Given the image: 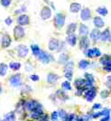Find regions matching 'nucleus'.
<instances>
[{
    "label": "nucleus",
    "mask_w": 111,
    "mask_h": 121,
    "mask_svg": "<svg viewBox=\"0 0 111 121\" xmlns=\"http://www.w3.org/2000/svg\"><path fill=\"white\" fill-rule=\"evenodd\" d=\"M9 82H10V85L15 87V88L20 87L22 85V77H21V74L16 73V74L12 75L10 77V79H9Z\"/></svg>",
    "instance_id": "nucleus-6"
},
{
    "label": "nucleus",
    "mask_w": 111,
    "mask_h": 121,
    "mask_svg": "<svg viewBox=\"0 0 111 121\" xmlns=\"http://www.w3.org/2000/svg\"><path fill=\"white\" fill-rule=\"evenodd\" d=\"M51 0H43V2H45V3H49Z\"/></svg>",
    "instance_id": "nucleus-52"
},
{
    "label": "nucleus",
    "mask_w": 111,
    "mask_h": 121,
    "mask_svg": "<svg viewBox=\"0 0 111 121\" xmlns=\"http://www.w3.org/2000/svg\"><path fill=\"white\" fill-rule=\"evenodd\" d=\"M93 24H94V25L96 26V28H98V29H100V28L105 26V22H104V20L101 18L100 16H95L93 18Z\"/></svg>",
    "instance_id": "nucleus-18"
},
{
    "label": "nucleus",
    "mask_w": 111,
    "mask_h": 121,
    "mask_svg": "<svg viewBox=\"0 0 111 121\" xmlns=\"http://www.w3.org/2000/svg\"><path fill=\"white\" fill-rule=\"evenodd\" d=\"M36 57H37V59L40 60L41 62H43V63H44V64L49 63L51 60H53L52 55H51L50 53H48L47 52L43 51V50H41L40 53L36 56Z\"/></svg>",
    "instance_id": "nucleus-2"
},
{
    "label": "nucleus",
    "mask_w": 111,
    "mask_h": 121,
    "mask_svg": "<svg viewBox=\"0 0 111 121\" xmlns=\"http://www.w3.org/2000/svg\"><path fill=\"white\" fill-rule=\"evenodd\" d=\"M31 50H32V52L34 56H37L41 52L40 47L37 45V44H32L31 45Z\"/></svg>",
    "instance_id": "nucleus-35"
},
{
    "label": "nucleus",
    "mask_w": 111,
    "mask_h": 121,
    "mask_svg": "<svg viewBox=\"0 0 111 121\" xmlns=\"http://www.w3.org/2000/svg\"><path fill=\"white\" fill-rule=\"evenodd\" d=\"M96 11L98 13V15H102V16H107V13H108L107 9L106 7H104V6H99L98 8H97Z\"/></svg>",
    "instance_id": "nucleus-34"
},
{
    "label": "nucleus",
    "mask_w": 111,
    "mask_h": 121,
    "mask_svg": "<svg viewBox=\"0 0 111 121\" xmlns=\"http://www.w3.org/2000/svg\"><path fill=\"white\" fill-rule=\"evenodd\" d=\"M90 65V62L87 60H81L79 62V68L81 69V70H85Z\"/></svg>",
    "instance_id": "nucleus-28"
},
{
    "label": "nucleus",
    "mask_w": 111,
    "mask_h": 121,
    "mask_svg": "<svg viewBox=\"0 0 111 121\" xmlns=\"http://www.w3.org/2000/svg\"><path fill=\"white\" fill-rule=\"evenodd\" d=\"M29 52V49L24 44H20L17 46V54L21 58H25L26 56L28 55Z\"/></svg>",
    "instance_id": "nucleus-10"
},
{
    "label": "nucleus",
    "mask_w": 111,
    "mask_h": 121,
    "mask_svg": "<svg viewBox=\"0 0 111 121\" xmlns=\"http://www.w3.org/2000/svg\"><path fill=\"white\" fill-rule=\"evenodd\" d=\"M76 29H77V24H76V23H71V24H70V25H68L67 30H66V33H67V35L74 34Z\"/></svg>",
    "instance_id": "nucleus-26"
},
{
    "label": "nucleus",
    "mask_w": 111,
    "mask_h": 121,
    "mask_svg": "<svg viewBox=\"0 0 111 121\" xmlns=\"http://www.w3.org/2000/svg\"><path fill=\"white\" fill-rule=\"evenodd\" d=\"M109 95H110V91L108 90H104L100 92V97L102 99H107L109 97Z\"/></svg>",
    "instance_id": "nucleus-38"
},
{
    "label": "nucleus",
    "mask_w": 111,
    "mask_h": 121,
    "mask_svg": "<svg viewBox=\"0 0 111 121\" xmlns=\"http://www.w3.org/2000/svg\"><path fill=\"white\" fill-rule=\"evenodd\" d=\"M100 63L103 66L110 65L111 64V58L109 54H104L100 58Z\"/></svg>",
    "instance_id": "nucleus-24"
},
{
    "label": "nucleus",
    "mask_w": 111,
    "mask_h": 121,
    "mask_svg": "<svg viewBox=\"0 0 111 121\" xmlns=\"http://www.w3.org/2000/svg\"><path fill=\"white\" fill-rule=\"evenodd\" d=\"M23 1H25V0H23Z\"/></svg>",
    "instance_id": "nucleus-54"
},
{
    "label": "nucleus",
    "mask_w": 111,
    "mask_h": 121,
    "mask_svg": "<svg viewBox=\"0 0 111 121\" xmlns=\"http://www.w3.org/2000/svg\"><path fill=\"white\" fill-rule=\"evenodd\" d=\"M0 121H1V120H0Z\"/></svg>",
    "instance_id": "nucleus-56"
},
{
    "label": "nucleus",
    "mask_w": 111,
    "mask_h": 121,
    "mask_svg": "<svg viewBox=\"0 0 111 121\" xmlns=\"http://www.w3.org/2000/svg\"><path fill=\"white\" fill-rule=\"evenodd\" d=\"M55 97H57L58 99H60L62 101H66L67 99H69V96L62 90H59V91H56Z\"/></svg>",
    "instance_id": "nucleus-23"
},
{
    "label": "nucleus",
    "mask_w": 111,
    "mask_h": 121,
    "mask_svg": "<svg viewBox=\"0 0 111 121\" xmlns=\"http://www.w3.org/2000/svg\"><path fill=\"white\" fill-rule=\"evenodd\" d=\"M38 120L39 121H50V117L48 116L47 114H43Z\"/></svg>",
    "instance_id": "nucleus-42"
},
{
    "label": "nucleus",
    "mask_w": 111,
    "mask_h": 121,
    "mask_svg": "<svg viewBox=\"0 0 111 121\" xmlns=\"http://www.w3.org/2000/svg\"><path fill=\"white\" fill-rule=\"evenodd\" d=\"M30 79L33 81H39V76L36 75V74H32V75H30Z\"/></svg>",
    "instance_id": "nucleus-44"
},
{
    "label": "nucleus",
    "mask_w": 111,
    "mask_h": 121,
    "mask_svg": "<svg viewBox=\"0 0 111 121\" xmlns=\"http://www.w3.org/2000/svg\"><path fill=\"white\" fill-rule=\"evenodd\" d=\"M99 36H100V30L98 29V28L93 29L90 34V37L94 43H96L97 41L99 40Z\"/></svg>",
    "instance_id": "nucleus-17"
},
{
    "label": "nucleus",
    "mask_w": 111,
    "mask_h": 121,
    "mask_svg": "<svg viewBox=\"0 0 111 121\" xmlns=\"http://www.w3.org/2000/svg\"><path fill=\"white\" fill-rule=\"evenodd\" d=\"M72 71H65V78L68 80L69 81H71L72 80Z\"/></svg>",
    "instance_id": "nucleus-41"
},
{
    "label": "nucleus",
    "mask_w": 111,
    "mask_h": 121,
    "mask_svg": "<svg viewBox=\"0 0 111 121\" xmlns=\"http://www.w3.org/2000/svg\"><path fill=\"white\" fill-rule=\"evenodd\" d=\"M42 115H43V114H42ZM42 115H41V114H38V113H35V112H32V114H31V118H33V119H39Z\"/></svg>",
    "instance_id": "nucleus-43"
},
{
    "label": "nucleus",
    "mask_w": 111,
    "mask_h": 121,
    "mask_svg": "<svg viewBox=\"0 0 111 121\" xmlns=\"http://www.w3.org/2000/svg\"><path fill=\"white\" fill-rule=\"evenodd\" d=\"M60 43V41L55 38H51L49 41V50L50 51H57L58 49V46Z\"/></svg>",
    "instance_id": "nucleus-19"
},
{
    "label": "nucleus",
    "mask_w": 111,
    "mask_h": 121,
    "mask_svg": "<svg viewBox=\"0 0 111 121\" xmlns=\"http://www.w3.org/2000/svg\"><path fill=\"white\" fill-rule=\"evenodd\" d=\"M81 10V5L80 3H71V5H70V11H71V13H78V12H80Z\"/></svg>",
    "instance_id": "nucleus-22"
},
{
    "label": "nucleus",
    "mask_w": 111,
    "mask_h": 121,
    "mask_svg": "<svg viewBox=\"0 0 111 121\" xmlns=\"http://www.w3.org/2000/svg\"><path fill=\"white\" fill-rule=\"evenodd\" d=\"M99 40H101L102 42H110V30H109V28H107L106 30H104L102 33L100 32Z\"/></svg>",
    "instance_id": "nucleus-15"
},
{
    "label": "nucleus",
    "mask_w": 111,
    "mask_h": 121,
    "mask_svg": "<svg viewBox=\"0 0 111 121\" xmlns=\"http://www.w3.org/2000/svg\"><path fill=\"white\" fill-rule=\"evenodd\" d=\"M12 3V0H0V4L4 7H8Z\"/></svg>",
    "instance_id": "nucleus-40"
},
{
    "label": "nucleus",
    "mask_w": 111,
    "mask_h": 121,
    "mask_svg": "<svg viewBox=\"0 0 111 121\" xmlns=\"http://www.w3.org/2000/svg\"><path fill=\"white\" fill-rule=\"evenodd\" d=\"M8 69V66L6 65L5 63H0V76L1 77H4L6 74V71Z\"/></svg>",
    "instance_id": "nucleus-30"
},
{
    "label": "nucleus",
    "mask_w": 111,
    "mask_h": 121,
    "mask_svg": "<svg viewBox=\"0 0 111 121\" xmlns=\"http://www.w3.org/2000/svg\"><path fill=\"white\" fill-rule=\"evenodd\" d=\"M110 76H107V88L108 90H110Z\"/></svg>",
    "instance_id": "nucleus-50"
},
{
    "label": "nucleus",
    "mask_w": 111,
    "mask_h": 121,
    "mask_svg": "<svg viewBox=\"0 0 111 121\" xmlns=\"http://www.w3.org/2000/svg\"><path fill=\"white\" fill-rule=\"evenodd\" d=\"M59 79H60V76L58 74H56V73H53V72H50L47 75V82L49 84H51V85L55 84Z\"/></svg>",
    "instance_id": "nucleus-14"
},
{
    "label": "nucleus",
    "mask_w": 111,
    "mask_h": 121,
    "mask_svg": "<svg viewBox=\"0 0 111 121\" xmlns=\"http://www.w3.org/2000/svg\"><path fill=\"white\" fill-rule=\"evenodd\" d=\"M65 20H66V16L65 15L59 13L55 15L54 17V26H55L57 29H61L63 27V25H65Z\"/></svg>",
    "instance_id": "nucleus-3"
},
{
    "label": "nucleus",
    "mask_w": 111,
    "mask_h": 121,
    "mask_svg": "<svg viewBox=\"0 0 111 121\" xmlns=\"http://www.w3.org/2000/svg\"><path fill=\"white\" fill-rule=\"evenodd\" d=\"M61 88H62L64 91H71V83H70V81H64V82H62V84H61Z\"/></svg>",
    "instance_id": "nucleus-36"
},
{
    "label": "nucleus",
    "mask_w": 111,
    "mask_h": 121,
    "mask_svg": "<svg viewBox=\"0 0 111 121\" xmlns=\"http://www.w3.org/2000/svg\"><path fill=\"white\" fill-rule=\"evenodd\" d=\"M17 23H18V25H21V26L28 25L30 24V18H29V16L27 15L23 14V15H19V16L17 17Z\"/></svg>",
    "instance_id": "nucleus-12"
},
{
    "label": "nucleus",
    "mask_w": 111,
    "mask_h": 121,
    "mask_svg": "<svg viewBox=\"0 0 111 121\" xmlns=\"http://www.w3.org/2000/svg\"><path fill=\"white\" fill-rule=\"evenodd\" d=\"M1 92H2V86L0 84V94H1Z\"/></svg>",
    "instance_id": "nucleus-53"
},
{
    "label": "nucleus",
    "mask_w": 111,
    "mask_h": 121,
    "mask_svg": "<svg viewBox=\"0 0 111 121\" xmlns=\"http://www.w3.org/2000/svg\"><path fill=\"white\" fill-rule=\"evenodd\" d=\"M69 121H77V116L75 114H70L69 115Z\"/></svg>",
    "instance_id": "nucleus-45"
},
{
    "label": "nucleus",
    "mask_w": 111,
    "mask_h": 121,
    "mask_svg": "<svg viewBox=\"0 0 111 121\" xmlns=\"http://www.w3.org/2000/svg\"><path fill=\"white\" fill-rule=\"evenodd\" d=\"M85 83H86V81L84 79H77L74 82V85L77 89H79V88H82V87H85Z\"/></svg>",
    "instance_id": "nucleus-31"
},
{
    "label": "nucleus",
    "mask_w": 111,
    "mask_h": 121,
    "mask_svg": "<svg viewBox=\"0 0 111 121\" xmlns=\"http://www.w3.org/2000/svg\"><path fill=\"white\" fill-rule=\"evenodd\" d=\"M97 96V88L95 87H91L90 89H88L86 91H85V93H84V97H85V99H86V100L88 102H92V101L94 100V99H95V97Z\"/></svg>",
    "instance_id": "nucleus-4"
},
{
    "label": "nucleus",
    "mask_w": 111,
    "mask_h": 121,
    "mask_svg": "<svg viewBox=\"0 0 111 121\" xmlns=\"http://www.w3.org/2000/svg\"><path fill=\"white\" fill-rule=\"evenodd\" d=\"M66 41L71 46H75L76 43H77V36H76L75 34H70L67 36Z\"/></svg>",
    "instance_id": "nucleus-20"
},
{
    "label": "nucleus",
    "mask_w": 111,
    "mask_h": 121,
    "mask_svg": "<svg viewBox=\"0 0 111 121\" xmlns=\"http://www.w3.org/2000/svg\"><path fill=\"white\" fill-rule=\"evenodd\" d=\"M5 23L6 25H11L12 23H13V19H12L11 17H6L5 20Z\"/></svg>",
    "instance_id": "nucleus-46"
},
{
    "label": "nucleus",
    "mask_w": 111,
    "mask_h": 121,
    "mask_svg": "<svg viewBox=\"0 0 111 121\" xmlns=\"http://www.w3.org/2000/svg\"><path fill=\"white\" fill-rule=\"evenodd\" d=\"M25 35V31L24 29V27L23 26H21V25H16L15 27V29H14V37H15V39L16 41L18 40H21V39H23Z\"/></svg>",
    "instance_id": "nucleus-5"
},
{
    "label": "nucleus",
    "mask_w": 111,
    "mask_h": 121,
    "mask_svg": "<svg viewBox=\"0 0 111 121\" xmlns=\"http://www.w3.org/2000/svg\"><path fill=\"white\" fill-rule=\"evenodd\" d=\"M90 44V41L87 36H81V40H80V48L82 51H86L89 49Z\"/></svg>",
    "instance_id": "nucleus-11"
},
{
    "label": "nucleus",
    "mask_w": 111,
    "mask_h": 121,
    "mask_svg": "<svg viewBox=\"0 0 111 121\" xmlns=\"http://www.w3.org/2000/svg\"><path fill=\"white\" fill-rule=\"evenodd\" d=\"M74 68V62L71 61V60H68L64 65V71H72Z\"/></svg>",
    "instance_id": "nucleus-33"
},
{
    "label": "nucleus",
    "mask_w": 111,
    "mask_h": 121,
    "mask_svg": "<svg viewBox=\"0 0 111 121\" xmlns=\"http://www.w3.org/2000/svg\"><path fill=\"white\" fill-rule=\"evenodd\" d=\"M40 15L43 20H47V19H49L51 16V8L49 6H47V5L43 6V7L42 8V10H41Z\"/></svg>",
    "instance_id": "nucleus-8"
},
{
    "label": "nucleus",
    "mask_w": 111,
    "mask_h": 121,
    "mask_svg": "<svg viewBox=\"0 0 111 121\" xmlns=\"http://www.w3.org/2000/svg\"><path fill=\"white\" fill-rule=\"evenodd\" d=\"M11 42H12V39H11L10 35H7V34L4 35L3 37H2V40H1L2 47H3V48H7V47H9L11 44Z\"/></svg>",
    "instance_id": "nucleus-16"
},
{
    "label": "nucleus",
    "mask_w": 111,
    "mask_h": 121,
    "mask_svg": "<svg viewBox=\"0 0 111 121\" xmlns=\"http://www.w3.org/2000/svg\"><path fill=\"white\" fill-rule=\"evenodd\" d=\"M20 10H21V12H22V13H24V12H25V11H26V6H25V5H22V7L20 8Z\"/></svg>",
    "instance_id": "nucleus-51"
},
{
    "label": "nucleus",
    "mask_w": 111,
    "mask_h": 121,
    "mask_svg": "<svg viewBox=\"0 0 111 121\" xmlns=\"http://www.w3.org/2000/svg\"><path fill=\"white\" fill-rule=\"evenodd\" d=\"M9 68H10L12 71H18L20 70L21 68V63L20 62H16V61H13L9 63Z\"/></svg>",
    "instance_id": "nucleus-29"
},
{
    "label": "nucleus",
    "mask_w": 111,
    "mask_h": 121,
    "mask_svg": "<svg viewBox=\"0 0 111 121\" xmlns=\"http://www.w3.org/2000/svg\"><path fill=\"white\" fill-rule=\"evenodd\" d=\"M104 70L107 71V72H110L111 71V65H106V66H103Z\"/></svg>",
    "instance_id": "nucleus-49"
},
{
    "label": "nucleus",
    "mask_w": 111,
    "mask_h": 121,
    "mask_svg": "<svg viewBox=\"0 0 111 121\" xmlns=\"http://www.w3.org/2000/svg\"><path fill=\"white\" fill-rule=\"evenodd\" d=\"M109 120H110V115L104 116L102 118H100V121H109Z\"/></svg>",
    "instance_id": "nucleus-48"
},
{
    "label": "nucleus",
    "mask_w": 111,
    "mask_h": 121,
    "mask_svg": "<svg viewBox=\"0 0 111 121\" xmlns=\"http://www.w3.org/2000/svg\"><path fill=\"white\" fill-rule=\"evenodd\" d=\"M30 121H32V120H30Z\"/></svg>",
    "instance_id": "nucleus-55"
},
{
    "label": "nucleus",
    "mask_w": 111,
    "mask_h": 121,
    "mask_svg": "<svg viewBox=\"0 0 111 121\" xmlns=\"http://www.w3.org/2000/svg\"><path fill=\"white\" fill-rule=\"evenodd\" d=\"M58 114H59V117H61L62 121H69V114L65 110L61 109V110H60V112Z\"/></svg>",
    "instance_id": "nucleus-32"
},
{
    "label": "nucleus",
    "mask_w": 111,
    "mask_h": 121,
    "mask_svg": "<svg viewBox=\"0 0 111 121\" xmlns=\"http://www.w3.org/2000/svg\"><path fill=\"white\" fill-rule=\"evenodd\" d=\"M25 108H27L31 112H35L38 114H43V106L41 105L38 101L30 100L25 103Z\"/></svg>",
    "instance_id": "nucleus-1"
},
{
    "label": "nucleus",
    "mask_w": 111,
    "mask_h": 121,
    "mask_svg": "<svg viewBox=\"0 0 111 121\" xmlns=\"http://www.w3.org/2000/svg\"><path fill=\"white\" fill-rule=\"evenodd\" d=\"M79 35L81 36H87L89 35V27L84 24H81L79 28Z\"/></svg>",
    "instance_id": "nucleus-21"
},
{
    "label": "nucleus",
    "mask_w": 111,
    "mask_h": 121,
    "mask_svg": "<svg viewBox=\"0 0 111 121\" xmlns=\"http://www.w3.org/2000/svg\"><path fill=\"white\" fill-rule=\"evenodd\" d=\"M85 52V54L88 58H98V57H99L101 56V52L100 50L98 49V48H91V49H87L86 51H84Z\"/></svg>",
    "instance_id": "nucleus-7"
},
{
    "label": "nucleus",
    "mask_w": 111,
    "mask_h": 121,
    "mask_svg": "<svg viewBox=\"0 0 111 121\" xmlns=\"http://www.w3.org/2000/svg\"><path fill=\"white\" fill-rule=\"evenodd\" d=\"M91 18V11L90 8L85 7L81 9V19L82 21H88Z\"/></svg>",
    "instance_id": "nucleus-13"
},
{
    "label": "nucleus",
    "mask_w": 111,
    "mask_h": 121,
    "mask_svg": "<svg viewBox=\"0 0 111 121\" xmlns=\"http://www.w3.org/2000/svg\"><path fill=\"white\" fill-rule=\"evenodd\" d=\"M101 108V105L99 103H96V104H94L93 105V108H92V109L93 110H96V109H100Z\"/></svg>",
    "instance_id": "nucleus-47"
},
{
    "label": "nucleus",
    "mask_w": 111,
    "mask_h": 121,
    "mask_svg": "<svg viewBox=\"0 0 111 121\" xmlns=\"http://www.w3.org/2000/svg\"><path fill=\"white\" fill-rule=\"evenodd\" d=\"M84 80L86 81V83H85V87H86L87 89H90L91 88L93 84H94V82H95V78H94V76L90 74V73H85L84 74Z\"/></svg>",
    "instance_id": "nucleus-9"
},
{
    "label": "nucleus",
    "mask_w": 111,
    "mask_h": 121,
    "mask_svg": "<svg viewBox=\"0 0 111 121\" xmlns=\"http://www.w3.org/2000/svg\"><path fill=\"white\" fill-rule=\"evenodd\" d=\"M4 121H15V114L14 111L7 113L4 117Z\"/></svg>",
    "instance_id": "nucleus-27"
},
{
    "label": "nucleus",
    "mask_w": 111,
    "mask_h": 121,
    "mask_svg": "<svg viewBox=\"0 0 111 121\" xmlns=\"http://www.w3.org/2000/svg\"><path fill=\"white\" fill-rule=\"evenodd\" d=\"M69 55L67 54V53H61L60 56H59V59H58V62L60 63V64H65L66 62L69 60Z\"/></svg>",
    "instance_id": "nucleus-25"
},
{
    "label": "nucleus",
    "mask_w": 111,
    "mask_h": 121,
    "mask_svg": "<svg viewBox=\"0 0 111 121\" xmlns=\"http://www.w3.org/2000/svg\"><path fill=\"white\" fill-rule=\"evenodd\" d=\"M51 121H58L59 120V114L57 111H54L51 115Z\"/></svg>",
    "instance_id": "nucleus-39"
},
{
    "label": "nucleus",
    "mask_w": 111,
    "mask_h": 121,
    "mask_svg": "<svg viewBox=\"0 0 111 121\" xmlns=\"http://www.w3.org/2000/svg\"><path fill=\"white\" fill-rule=\"evenodd\" d=\"M90 117V115H82L81 117H77V121H89Z\"/></svg>",
    "instance_id": "nucleus-37"
}]
</instances>
